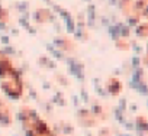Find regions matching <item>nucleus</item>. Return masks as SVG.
<instances>
[{
    "instance_id": "nucleus-1",
    "label": "nucleus",
    "mask_w": 148,
    "mask_h": 136,
    "mask_svg": "<svg viewBox=\"0 0 148 136\" xmlns=\"http://www.w3.org/2000/svg\"><path fill=\"white\" fill-rule=\"evenodd\" d=\"M25 129H26V133L28 136H54L49 129L47 127V124L44 122H41L36 116L34 114H25Z\"/></svg>"
}]
</instances>
